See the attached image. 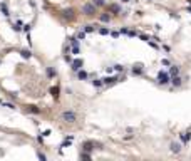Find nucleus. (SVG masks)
I'll list each match as a JSON object with an SVG mask.
<instances>
[]
</instances>
